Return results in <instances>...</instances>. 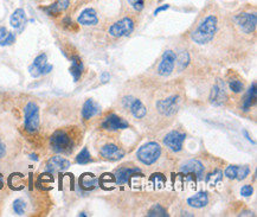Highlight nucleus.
Returning <instances> with one entry per match:
<instances>
[{"instance_id":"2","label":"nucleus","mask_w":257,"mask_h":217,"mask_svg":"<svg viewBox=\"0 0 257 217\" xmlns=\"http://www.w3.org/2000/svg\"><path fill=\"white\" fill-rule=\"evenodd\" d=\"M52 150L57 153H70L74 149V141L70 134L63 130H58L50 138Z\"/></svg>"},{"instance_id":"33","label":"nucleus","mask_w":257,"mask_h":217,"mask_svg":"<svg viewBox=\"0 0 257 217\" xmlns=\"http://www.w3.org/2000/svg\"><path fill=\"white\" fill-rule=\"evenodd\" d=\"M128 3L132 5L135 11H143L145 8V0H128Z\"/></svg>"},{"instance_id":"36","label":"nucleus","mask_w":257,"mask_h":217,"mask_svg":"<svg viewBox=\"0 0 257 217\" xmlns=\"http://www.w3.org/2000/svg\"><path fill=\"white\" fill-rule=\"evenodd\" d=\"M252 191H253L252 186L249 185V184H248V185H244L242 187V189H240V195L244 196V197H249V196L252 195Z\"/></svg>"},{"instance_id":"13","label":"nucleus","mask_w":257,"mask_h":217,"mask_svg":"<svg viewBox=\"0 0 257 217\" xmlns=\"http://www.w3.org/2000/svg\"><path fill=\"white\" fill-rule=\"evenodd\" d=\"M102 127L108 131H118L124 130L128 127V123L122 118L117 117L115 114H110L109 117L105 118V120L102 123Z\"/></svg>"},{"instance_id":"21","label":"nucleus","mask_w":257,"mask_h":217,"mask_svg":"<svg viewBox=\"0 0 257 217\" xmlns=\"http://www.w3.org/2000/svg\"><path fill=\"white\" fill-rule=\"evenodd\" d=\"M207 203H209V196H207V193L204 191L196 193V195L190 197V198L187 199V204L192 206V208H197V209L204 208Z\"/></svg>"},{"instance_id":"42","label":"nucleus","mask_w":257,"mask_h":217,"mask_svg":"<svg viewBox=\"0 0 257 217\" xmlns=\"http://www.w3.org/2000/svg\"><path fill=\"white\" fill-rule=\"evenodd\" d=\"M3 186H4V183H3V176L0 175V190L3 189Z\"/></svg>"},{"instance_id":"37","label":"nucleus","mask_w":257,"mask_h":217,"mask_svg":"<svg viewBox=\"0 0 257 217\" xmlns=\"http://www.w3.org/2000/svg\"><path fill=\"white\" fill-rule=\"evenodd\" d=\"M16 41V36L12 34V32H9L8 36H6V38L4 39V42H3V45H11L12 43H15Z\"/></svg>"},{"instance_id":"12","label":"nucleus","mask_w":257,"mask_h":217,"mask_svg":"<svg viewBox=\"0 0 257 217\" xmlns=\"http://www.w3.org/2000/svg\"><path fill=\"white\" fill-rule=\"evenodd\" d=\"M181 172L185 173V175L196 177L197 179H202L204 173V166L199 160L193 159L187 162L185 165L181 166Z\"/></svg>"},{"instance_id":"22","label":"nucleus","mask_w":257,"mask_h":217,"mask_svg":"<svg viewBox=\"0 0 257 217\" xmlns=\"http://www.w3.org/2000/svg\"><path fill=\"white\" fill-rule=\"evenodd\" d=\"M10 24L15 29H22L26 24V15L23 9H17L10 18Z\"/></svg>"},{"instance_id":"26","label":"nucleus","mask_w":257,"mask_h":217,"mask_svg":"<svg viewBox=\"0 0 257 217\" xmlns=\"http://www.w3.org/2000/svg\"><path fill=\"white\" fill-rule=\"evenodd\" d=\"M222 179H223V172L222 171L217 170V171H215V172L210 173V175L206 177V183L209 184V185L213 186V185H216L217 183H219Z\"/></svg>"},{"instance_id":"15","label":"nucleus","mask_w":257,"mask_h":217,"mask_svg":"<svg viewBox=\"0 0 257 217\" xmlns=\"http://www.w3.org/2000/svg\"><path fill=\"white\" fill-rule=\"evenodd\" d=\"M70 166V162L68 159H65L63 157H52L47 164V170L49 173H56L61 172V171H65Z\"/></svg>"},{"instance_id":"25","label":"nucleus","mask_w":257,"mask_h":217,"mask_svg":"<svg viewBox=\"0 0 257 217\" xmlns=\"http://www.w3.org/2000/svg\"><path fill=\"white\" fill-rule=\"evenodd\" d=\"M82 72H83V63H82L81 58L78 56H74L71 58V67H70V74L74 77V81L77 82L80 80Z\"/></svg>"},{"instance_id":"18","label":"nucleus","mask_w":257,"mask_h":217,"mask_svg":"<svg viewBox=\"0 0 257 217\" xmlns=\"http://www.w3.org/2000/svg\"><path fill=\"white\" fill-rule=\"evenodd\" d=\"M226 100V93L225 89H224V84L218 83L213 85L212 90H211V95H210V101L211 103H213L215 106H222V104L225 102Z\"/></svg>"},{"instance_id":"20","label":"nucleus","mask_w":257,"mask_h":217,"mask_svg":"<svg viewBox=\"0 0 257 217\" xmlns=\"http://www.w3.org/2000/svg\"><path fill=\"white\" fill-rule=\"evenodd\" d=\"M98 113H100V106L95 102L93 98H88L83 104V108H82V117H83V119L89 120Z\"/></svg>"},{"instance_id":"19","label":"nucleus","mask_w":257,"mask_h":217,"mask_svg":"<svg viewBox=\"0 0 257 217\" xmlns=\"http://www.w3.org/2000/svg\"><path fill=\"white\" fill-rule=\"evenodd\" d=\"M77 23L81 25L85 26H93L96 25L98 23L97 13L94 9H85L84 11L81 12V15L78 16Z\"/></svg>"},{"instance_id":"35","label":"nucleus","mask_w":257,"mask_h":217,"mask_svg":"<svg viewBox=\"0 0 257 217\" xmlns=\"http://www.w3.org/2000/svg\"><path fill=\"white\" fill-rule=\"evenodd\" d=\"M225 176L228 177L229 179H236V176H237V166H235V165L229 166L228 169L225 170Z\"/></svg>"},{"instance_id":"17","label":"nucleus","mask_w":257,"mask_h":217,"mask_svg":"<svg viewBox=\"0 0 257 217\" xmlns=\"http://www.w3.org/2000/svg\"><path fill=\"white\" fill-rule=\"evenodd\" d=\"M140 169H132V167H120L115 173V182L118 185H124L130 182V179L133 177L135 173H140Z\"/></svg>"},{"instance_id":"27","label":"nucleus","mask_w":257,"mask_h":217,"mask_svg":"<svg viewBox=\"0 0 257 217\" xmlns=\"http://www.w3.org/2000/svg\"><path fill=\"white\" fill-rule=\"evenodd\" d=\"M90 160H91L90 153H89V151H88L87 147H84V149L82 150L81 152L77 154V157H76V163L77 164H81V165L88 164L89 162H90Z\"/></svg>"},{"instance_id":"9","label":"nucleus","mask_w":257,"mask_h":217,"mask_svg":"<svg viewBox=\"0 0 257 217\" xmlns=\"http://www.w3.org/2000/svg\"><path fill=\"white\" fill-rule=\"evenodd\" d=\"M122 104L126 110H130L131 113L134 115L137 119H141L145 115L147 114L146 107L144 106V103L141 102L139 98H135L133 96H126L123 97Z\"/></svg>"},{"instance_id":"16","label":"nucleus","mask_w":257,"mask_h":217,"mask_svg":"<svg viewBox=\"0 0 257 217\" xmlns=\"http://www.w3.org/2000/svg\"><path fill=\"white\" fill-rule=\"evenodd\" d=\"M101 156L104 158V159L107 160H118L121 159L124 156V152L122 149H120V147L116 146V145H113V144H109V145H104L103 147H102L101 151H100Z\"/></svg>"},{"instance_id":"31","label":"nucleus","mask_w":257,"mask_h":217,"mask_svg":"<svg viewBox=\"0 0 257 217\" xmlns=\"http://www.w3.org/2000/svg\"><path fill=\"white\" fill-rule=\"evenodd\" d=\"M148 216H167V213H166V210H165L163 206L157 204L150 210V213H148Z\"/></svg>"},{"instance_id":"14","label":"nucleus","mask_w":257,"mask_h":217,"mask_svg":"<svg viewBox=\"0 0 257 217\" xmlns=\"http://www.w3.org/2000/svg\"><path fill=\"white\" fill-rule=\"evenodd\" d=\"M69 6H70V0H56L51 5L42 8V10L50 17H57L62 12L68 10Z\"/></svg>"},{"instance_id":"30","label":"nucleus","mask_w":257,"mask_h":217,"mask_svg":"<svg viewBox=\"0 0 257 217\" xmlns=\"http://www.w3.org/2000/svg\"><path fill=\"white\" fill-rule=\"evenodd\" d=\"M249 172H250L249 166H237V176H236V179L242 180V179L246 178V176L249 175Z\"/></svg>"},{"instance_id":"40","label":"nucleus","mask_w":257,"mask_h":217,"mask_svg":"<svg viewBox=\"0 0 257 217\" xmlns=\"http://www.w3.org/2000/svg\"><path fill=\"white\" fill-rule=\"evenodd\" d=\"M109 78H110V76H109V74H108V72H103V74L101 75L102 83H107V82L109 81Z\"/></svg>"},{"instance_id":"24","label":"nucleus","mask_w":257,"mask_h":217,"mask_svg":"<svg viewBox=\"0 0 257 217\" xmlns=\"http://www.w3.org/2000/svg\"><path fill=\"white\" fill-rule=\"evenodd\" d=\"M256 98H257V89H256V82H253L251 87L249 88L248 93L245 94V97L244 100H243V104H242V108L243 111H249L250 108L253 103L256 102Z\"/></svg>"},{"instance_id":"32","label":"nucleus","mask_w":257,"mask_h":217,"mask_svg":"<svg viewBox=\"0 0 257 217\" xmlns=\"http://www.w3.org/2000/svg\"><path fill=\"white\" fill-rule=\"evenodd\" d=\"M229 87H230V89H231L233 93H236V94H238L243 90L242 82L238 81V80H231V81H230Z\"/></svg>"},{"instance_id":"29","label":"nucleus","mask_w":257,"mask_h":217,"mask_svg":"<svg viewBox=\"0 0 257 217\" xmlns=\"http://www.w3.org/2000/svg\"><path fill=\"white\" fill-rule=\"evenodd\" d=\"M151 182L153 183V185L158 187H163L165 185V182H166V179H165V177L161 175V173H154L152 176V178H151Z\"/></svg>"},{"instance_id":"28","label":"nucleus","mask_w":257,"mask_h":217,"mask_svg":"<svg viewBox=\"0 0 257 217\" xmlns=\"http://www.w3.org/2000/svg\"><path fill=\"white\" fill-rule=\"evenodd\" d=\"M26 209V204L23 199H17L13 202V210L17 215H24Z\"/></svg>"},{"instance_id":"7","label":"nucleus","mask_w":257,"mask_h":217,"mask_svg":"<svg viewBox=\"0 0 257 217\" xmlns=\"http://www.w3.org/2000/svg\"><path fill=\"white\" fill-rule=\"evenodd\" d=\"M52 70V65L48 64V57L45 54H42L35 58L34 63L30 65L29 71L34 77H39L42 75H47Z\"/></svg>"},{"instance_id":"10","label":"nucleus","mask_w":257,"mask_h":217,"mask_svg":"<svg viewBox=\"0 0 257 217\" xmlns=\"http://www.w3.org/2000/svg\"><path fill=\"white\" fill-rule=\"evenodd\" d=\"M186 136L184 133L178 132V131H172L169 134H166V137L164 138V144L173 152H179L183 149L184 140H185Z\"/></svg>"},{"instance_id":"3","label":"nucleus","mask_w":257,"mask_h":217,"mask_svg":"<svg viewBox=\"0 0 257 217\" xmlns=\"http://www.w3.org/2000/svg\"><path fill=\"white\" fill-rule=\"evenodd\" d=\"M161 154V147L157 143H147L141 146L138 151V159L145 165H152L159 159Z\"/></svg>"},{"instance_id":"41","label":"nucleus","mask_w":257,"mask_h":217,"mask_svg":"<svg viewBox=\"0 0 257 217\" xmlns=\"http://www.w3.org/2000/svg\"><path fill=\"white\" fill-rule=\"evenodd\" d=\"M5 153H6V147H5V145L3 144V141L0 140V158L4 157Z\"/></svg>"},{"instance_id":"11","label":"nucleus","mask_w":257,"mask_h":217,"mask_svg":"<svg viewBox=\"0 0 257 217\" xmlns=\"http://www.w3.org/2000/svg\"><path fill=\"white\" fill-rule=\"evenodd\" d=\"M157 108L161 114L166 117L173 115L178 110V96H170L165 100L158 101Z\"/></svg>"},{"instance_id":"6","label":"nucleus","mask_w":257,"mask_h":217,"mask_svg":"<svg viewBox=\"0 0 257 217\" xmlns=\"http://www.w3.org/2000/svg\"><path fill=\"white\" fill-rule=\"evenodd\" d=\"M236 24L244 34H252L257 25V16L255 13H239L235 17Z\"/></svg>"},{"instance_id":"34","label":"nucleus","mask_w":257,"mask_h":217,"mask_svg":"<svg viewBox=\"0 0 257 217\" xmlns=\"http://www.w3.org/2000/svg\"><path fill=\"white\" fill-rule=\"evenodd\" d=\"M189 61H190L189 54H187L186 51L185 52H181L180 57H179V62H178V63H179V65H180V69L185 68L186 65L189 64Z\"/></svg>"},{"instance_id":"4","label":"nucleus","mask_w":257,"mask_h":217,"mask_svg":"<svg viewBox=\"0 0 257 217\" xmlns=\"http://www.w3.org/2000/svg\"><path fill=\"white\" fill-rule=\"evenodd\" d=\"M39 127V108L35 102H29L25 107V130L29 133L37 132Z\"/></svg>"},{"instance_id":"39","label":"nucleus","mask_w":257,"mask_h":217,"mask_svg":"<svg viewBox=\"0 0 257 217\" xmlns=\"http://www.w3.org/2000/svg\"><path fill=\"white\" fill-rule=\"evenodd\" d=\"M170 9V5H163V6H160V8H158L156 11H154V16H157V15H159L160 12H163V11H166V10H169Z\"/></svg>"},{"instance_id":"8","label":"nucleus","mask_w":257,"mask_h":217,"mask_svg":"<svg viewBox=\"0 0 257 217\" xmlns=\"http://www.w3.org/2000/svg\"><path fill=\"white\" fill-rule=\"evenodd\" d=\"M176 61L177 56L172 50L165 51L163 60H161L159 67H158V74H159L160 76H169V75L172 74Z\"/></svg>"},{"instance_id":"38","label":"nucleus","mask_w":257,"mask_h":217,"mask_svg":"<svg viewBox=\"0 0 257 217\" xmlns=\"http://www.w3.org/2000/svg\"><path fill=\"white\" fill-rule=\"evenodd\" d=\"M9 32L5 28H0V45H3V42H4V39L6 38Z\"/></svg>"},{"instance_id":"1","label":"nucleus","mask_w":257,"mask_h":217,"mask_svg":"<svg viewBox=\"0 0 257 217\" xmlns=\"http://www.w3.org/2000/svg\"><path fill=\"white\" fill-rule=\"evenodd\" d=\"M217 17L215 15H209L199 23L198 26L196 28L192 34H191V38L194 43L199 45L207 44L215 37L217 31Z\"/></svg>"},{"instance_id":"5","label":"nucleus","mask_w":257,"mask_h":217,"mask_svg":"<svg viewBox=\"0 0 257 217\" xmlns=\"http://www.w3.org/2000/svg\"><path fill=\"white\" fill-rule=\"evenodd\" d=\"M134 30V22L131 18H122L121 21L114 23L109 28V35L115 38L127 37Z\"/></svg>"},{"instance_id":"23","label":"nucleus","mask_w":257,"mask_h":217,"mask_svg":"<svg viewBox=\"0 0 257 217\" xmlns=\"http://www.w3.org/2000/svg\"><path fill=\"white\" fill-rule=\"evenodd\" d=\"M80 185L82 189L90 191V190L96 189L98 185V179L94 175H91V173H84L80 178Z\"/></svg>"}]
</instances>
